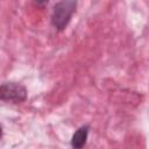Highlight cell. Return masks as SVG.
Here are the masks:
<instances>
[{
    "mask_svg": "<svg viewBox=\"0 0 149 149\" xmlns=\"http://www.w3.org/2000/svg\"><path fill=\"white\" fill-rule=\"evenodd\" d=\"M37 5H45V3H48L50 0H34Z\"/></svg>",
    "mask_w": 149,
    "mask_h": 149,
    "instance_id": "obj_4",
    "label": "cell"
},
{
    "mask_svg": "<svg viewBox=\"0 0 149 149\" xmlns=\"http://www.w3.org/2000/svg\"><path fill=\"white\" fill-rule=\"evenodd\" d=\"M88 132H90V126L85 125L81 126L80 128H78L76 130V133L72 135L71 139V147L74 149H80L86 144L87 141V136H88Z\"/></svg>",
    "mask_w": 149,
    "mask_h": 149,
    "instance_id": "obj_3",
    "label": "cell"
},
{
    "mask_svg": "<svg viewBox=\"0 0 149 149\" xmlns=\"http://www.w3.org/2000/svg\"><path fill=\"white\" fill-rule=\"evenodd\" d=\"M0 98L2 101H9L13 104H20L27 99V90L19 83L6 81L1 84Z\"/></svg>",
    "mask_w": 149,
    "mask_h": 149,
    "instance_id": "obj_2",
    "label": "cell"
},
{
    "mask_svg": "<svg viewBox=\"0 0 149 149\" xmlns=\"http://www.w3.org/2000/svg\"><path fill=\"white\" fill-rule=\"evenodd\" d=\"M77 7V0H61L58 1L51 14V23L57 30H64L69 24Z\"/></svg>",
    "mask_w": 149,
    "mask_h": 149,
    "instance_id": "obj_1",
    "label": "cell"
}]
</instances>
